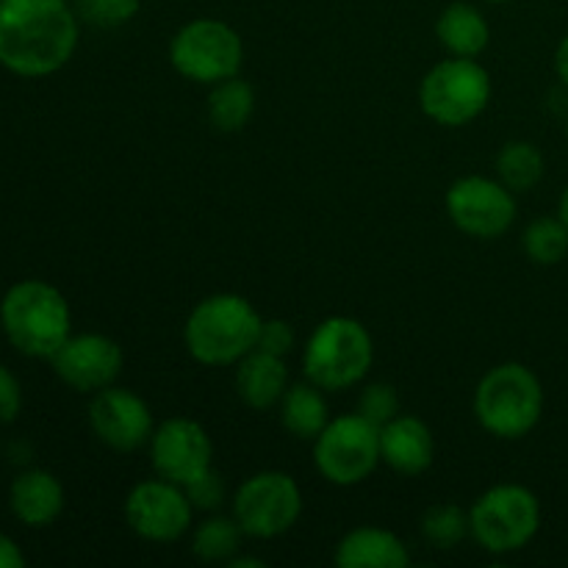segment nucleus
Segmentation results:
<instances>
[{"label": "nucleus", "mask_w": 568, "mask_h": 568, "mask_svg": "<svg viewBox=\"0 0 568 568\" xmlns=\"http://www.w3.org/2000/svg\"><path fill=\"white\" fill-rule=\"evenodd\" d=\"M81 26L67 0H0V67L20 78L64 70Z\"/></svg>", "instance_id": "obj_1"}, {"label": "nucleus", "mask_w": 568, "mask_h": 568, "mask_svg": "<svg viewBox=\"0 0 568 568\" xmlns=\"http://www.w3.org/2000/svg\"><path fill=\"white\" fill-rule=\"evenodd\" d=\"M264 316L247 297L233 292L200 300L183 325L186 353L203 366H233L258 347Z\"/></svg>", "instance_id": "obj_2"}, {"label": "nucleus", "mask_w": 568, "mask_h": 568, "mask_svg": "<svg viewBox=\"0 0 568 568\" xmlns=\"http://www.w3.org/2000/svg\"><path fill=\"white\" fill-rule=\"evenodd\" d=\"M0 331L17 353L50 361L72 336L70 303L53 283L17 281L0 300Z\"/></svg>", "instance_id": "obj_3"}, {"label": "nucleus", "mask_w": 568, "mask_h": 568, "mask_svg": "<svg viewBox=\"0 0 568 568\" xmlns=\"http://www.w3.org/2000/svg\"><path fill=\"white\" fill-rule=\"evenodd\" d=\"M475 419L494 438L519 442L530 436L544 416V386L525 364H499L475 388Z\"/></svg>", "instance_id": "obj_4"}, {"label": "nucleus", "mask_w": 568, "mask_h": 568, "mask_svg": "<svg viewBox=\"0 0 568 568\" xmlns=\"http://www.w3.org/2000/svg\"><path fill=\"white\" fill-rule=\"evenodd\" d=\"M375 364V342L364 322L353 316H327L308 336L303 349L305 381L325 392H344L364 381Z\"/></svg>", "instance_id": "obj_5"}, {"label": "nucleus", "mask_w": 568, "mask_h": 568, "mask_svg": "<svg viewBox=\"0 0 568 568\" xmlns=\"http://www.w3.org/2000/svg\"><path fill=\"white\" fill-rule=\"evenodd\" d=\"M541 530V503L519 483H499L469 508V536L491 555L525 549Z\"/></svg>", "instance_id": "obj_6"}, {"label": "nucleus", "mask_w": 568, "mask_h": 568, "mask_svg": "<svg viewBox=\"0 0 568 568\" xmlns=\"http://www.w3.org/2000/svg\"><path fill=\"white\" fill-rule=\"evenodd\" d=\"M491 103V75L477 59L449 55L427 70L419 83V105L427 120L444 128L475 122Z\"/></svg>", "instance_id": "obj_7"}, {"label": "nucleus", "mask_w": 568, "mask_h": 568, "mask_svg": "<svg viewBox=\"0 0 568 568\" xmlns=\"http://www.w3.org/2000/svg\"><path fill=\"white\" fill-rule=\"evenodd\" d=\"M314 464L327 483L353 488L375 475L381 458V427L361 414H342L314 438Z\"/></svg>", "instance_id": "obj_8"}, {"label": "nucleus", "mask_w": 568, "mask_h": 568, "mask_svg": "<svg viewBox=\"0 0 568 568\" xmlns=\"http://www.w3.org/2000/svg\"><path fill=\"white\" fill-rule=\"evenodd\" d=\"M170 64L178 75L194 83H214L239 75L244 64V42L239 31L214 17L186 22L170 42Z\"/></svg>", "instance_id": "obj_9"}, {"label": "nucleus", "mask_w": 568, "mask_h": 568, "mask_svg": "<svg viewBox=\"0 0 568 568\" xmlns=\"http://www.w3.org/2000/svg\"><path fill=\"white\" fill-rule=\"evenodd\" d=\"M303 516V491L286 471L266 469L247 477L233 494V519L250 538L283 536Z\"/></svg>", "instance_id": "obj_10"}, {"label": "nucleus", "mask_w": 568, "mask_h": 568, "mask_svg": "<svg viewBox=\"0 0 568 568\" xmlns=\"http://www.w3.org/2000/svg\"><path fill=\"white\" fill-rule=\"evenodd\" d=\"M447 214L471 239H499L516 222V192L499 178L464 175L447 189Z\"/></svg>", "instance_id": "obj_11"}, {"label": "nucleus", "mask_w": 568, "mask_h": 568, "mask_svg": "<svg viewBox=\"0 0 568 568\" xmlns=\"http://www.w3.org/2000/svg\"><path fill=\"white\" fill-rule=\"evenodd\" d=\"M125 521L139 538L153 544H172L192 530L194 505L186 488L178 483L155 480L136 483L125 497Z\"/></svg>", "instance_id": "obj_12"}, {"label": "nucleus", "mask_w": 568, "mask_h": 568, "mask_svg": "<svg viewBox=\"0 0 568 568\" xmlns=\"http://www.w3.org/2000/svg\"><path fill=\"white\" fill-rule=\"evenodd\" d=\"M148 447L155 475L178 486H189L214 464V442L209 430L189 416L161 422Z\"/></svg>", "instance_id": "obj_13"}, {"label": "nucleus", "mask_w": 568, "mask_h": 568, "mask_svg": "<svg viewBox=\"0 0 568 568\" xmlns=\"http://www.w3.org/2000/svg\"><path fill=\"white\" fill-rule=\"evenodd\" d=\"M89 427L100 444L116 453H136L153 438V410L136 392L122 386L100 388L89 399Z\"/></svg>", "instance_id": "obj_14"}, {"label": "nucleus", "mask_w": 568, "mask_h": 568, "mask_svg": "<svg viewBox=\"0 0 568 568\" xmlns=\"http://www.w3.org/2000/svg\"><path fill=\"white\" fill-rule=\"evenodd\" d=\"M55 377L72 392L94 394L114 386L125 366V353L105 333H72L50 358Z\"/></svg>", "instance_id": "obj_15"}, {"label": "nucleus", "mask_w": 568, "mask_h": 568, "mask_svg": "<svg viewBox=\"0 0 568 568\" xmlns=\"http://www.w3.org/2000/svg\"><path fill=\"white\" fill-rule=\"evenodd\" d=\"M381 458L388 469L399 475H422L436 460V438L433 430L410 414H397L381 427Z\"/></svg>", "instance_id": "obj_16"}, {"label": "nucleus", "mask_w": 568, "mask_h": 568, "mask_svg": "<svg viewBox=\"0 0 568 568\" xmlns=\"http://www.w3.org/2000/svg\"><path fill=\"white\" fill-rule=\"evenodd\" d=\"M67 494L59 477L48 469H26L11 480L9 508L20 525L42 530L64 514Z\"/></svg>", "instance_id": "obj_17"}, {"label": "nucleus", "mask_w": 568, "mask_h": 568, "mask_svg": "<svg viewBox=\"0 0 568 568\" xmlns=\"http://www.w3.org/2000/svg\"><path fill=\"white\" fill-rule=\"evenodd\" d=\"M333 560L342 568H408L410 552L397 532L364 525L344 532Z\"/></svg>", "instance_id": "obj_18"}, {"label": "nucleus", "mask_w": 568, "mask_h": 568, "mask_svg": "<svg viewBox=\"0 0 568 568\" xmlns=\"http://www.w3.org/2000/svg\"><path fill=\"white\" fill-rule=\"evenodd\" d=\"M288 388L286 358L253 349L236 364V392L253 410H270L281 405Z\"/></svg>", "instance_id": "obj_19"}, {"label": "nucleus", "mask_w": 568, "mask_h": 568, "mask_svg": "<svg viewBox=\"0 0 568 568\" xmlns=\"http://www.w3.org/2000/svg\"><path fill=\"white\" fill-rule=\"evenodd\" d=\"M436 37L449 55L477 59L491 42V26L477 6L449 3L436 20Z\"/></svg>", "instance_id": "obj_20"}, {"label": "nucleus", "mask_w": 568, "mask_h": 568, "mask_svg": "<svg viewBox=\"0 0 568 568\" xmlns=\"http://www.w3.org/2000/svg\"><path fill=\"white\" fill-rule=\"evenodd\" d=\"M277 408H281V425L300 442H314L333 419L325 388L311 381L288 386Z\"/></svg>", "instance_id": "obj_21"}, {"label": "nucleus", "mask_w": 568, "mask_h": 568, "mask_svg": "<svg viewBox=\"0 0 568 568\" xmlns=\"http://www.w3.org/2000/svg\"><path fill=\"white\" fill-rule=\"evenodd\" d=\"M255 114V89L233 75L214 83L209 94V122L220 133H239Z\"/></svg>", "instance_id": "obj_22"}, {"label": "nucleus", "mask_w": 568, "mask_h": 568, "mask_svg": "<svg viewBox=\"0 0 568 568\" xmlns=\"http://www.w3.org/2000/svg\"><path fill=\"white\" fill-rule=\"evenodd\" d=\"M547 170L544 153L527 139H514L505 142L497 153V178L510 189V192H530L538 186Z\"/></svg>", "instance_id": "obj_23"}, {"label": "nucleus", "mask_w": 568, "mask_h": 568, "mask_svg": "<svg viewBox=\"0 0 568 568\" xmlns=\"http://www.w3.org/2000/svg\"><path fill=\"white\" fill-rule=\"evenodd\" d=\"M242 538L244 530L233 519V514H211L209 519H203L194 527L192 552L194 558L205 560V564H231L239 555V549H242Z\"/></svg>", "instance_id": "obj_24"}, {"label": "nucleus", "mask_w": 568, "mask_h": 568, "mask_svg": "<svg viewBox=\"0 0 568 568\" xmlns=\"http://www.w3.org/2000/svg\"><path fill=\"white\" fill-rule=\"evenodd\" d=\"M521 247L532 264H560L568 255V225L560 216H538L525 227Z\"/></svg>", "instance_id": "obj_25"}, {"label": "nucleus", "mask_w": 568, "mask_h": 568, "mask_svg": "<svg viewBox=\"0 0 568 568\" xmlns=\"http://www.w3.org/2000/svg\"><path fill=\"white\" fill-rule=\"evenodd\" d=\"M419 530L433 549H455L469 536V510L455 503H438L422 514Z\"/></svg>", "instance_id": "obj_26"}, {"label": "nucleus", "mask_w": 568, "mask_h": 568, "mask_svg": "<svg viewBox=\"0 0 568 568\" xmlns=\"http://www.w3.org/2000/svg\"><path fill=\"white\" fill-rule=\"evenodd\" d=\"M81 14L98 28H120L142 9V0H78Z\"/></svg>", "instance_id": "obj_27"}, {"label": "nucleus", "mask_w": 568, "mask_h": 568, "mask_svg": "<svg viewBox=\"0 0 568 568\" xmlns=\"http://www.w3.org/2000/svg\"><path fill=\"white\" fill-rule=\"evenodd\" d=\"M358 414L366 416L369 422H375L377 427L392 422L394 416L399 414L397 388L388 386V383H372V386H366L364 394H361Z\"/></svg>", "instance_id": "obj_28"}, {"label": "nucleus", "mask_w": 568, "mask_h": 568, "mask_svg": "<svg viewBox=\"0 0 568 568\" xmlns=\"http://www.w3.org/2000/svg\"><path fill=\"white\" fill-rule=\"evenodd\" d=\"M186 488L189 499H192L194 510H205V514H216L220 510V505L225 503V483H222V477L216 475L214 466H211L209 471H203V475L197 477V480H192Z\"/></svg>", "instance_id": "obj_29"}, {"label": "nucleus", "mask_w": 568, "mask_h": 568, "mask_svg": "<svg viewBox=\"0 0 568 568\" xmlns=\"http://www.w3.org/2000/svg\"><path fill=\"white\" fill-rule=\"evenodd\" d=\"M255 349H264V353L286 358V355L294 349L292 325L283 320H264V325H261V333H258V347Z\"/></svg>", "instance_id": "obj_30"}, {"label": "nucleus", "mask_w": 568, "mask_h": 568, "mask_svg": "<svg viewBox=\"0 0 568 568\" xmlns=\"http://www.w3.org/2000/svg\"><path fill=\"white\" fill-rule=\"evenodd\" d=\"M22 410V386L9 366L0 364V425H11Z\"/></svg>", "instance_id": "obj_31"}, {"label": "nucleus", "mask_w": 568, "mask_h": 568, "mask_svg": "<svg viewBox=\"0 0 568 568\" xmlns=\"http://www.w3.org/2000/svg\"><path fill=\"white\" fill-rule=\"evenodd\" d=\"M26 566V555H22L20 544L11 536L0 532V568H22Z\"/></svg>", "instance_id": "obj_32"}, {"label": "nucleus", "mask_w": 568, "mask_h": 568, "mask_svg": "<svg viewBox=\"0 0 568 568\" xmlns=\"http://www.w3.org/2000/svg\"><path fill=\"white\" fill-rule=\"evenodd\" d=\"M555 72H558L560 83L568 89V33L560 39L558 50H555Z\"/></svg>", "instance_id": "obj_33"}, {"label": "nucleus", "mask_w": 568, "mask_h": 568, "mask_svg": "<svg viewBox=\"0 0 568 568\" xmlns=\"http://www.w3.org/2000/svg\"><path fill=\"white\" fill-rule=\"evenodd\" d=\"M231 568H264V560H258V558H233L231 564H227Z\"/></svg>", "instance_id": "obj_34"}, {"label": "nucleus", "mask_w": 568, "mask_h": 568, "mask_svg": "<svg viewBox=\"0 0 568 568\" xmlns=\"http://www.w3.org/2000/svg\"><path fill=\"white\" fill-rule=\"evenodd\" d=\"M558 216L568 225V186L564 189V194H560V205H558Z\"/></svg>", "instance_id": "obj_35"}, {"label": "nucleus", "mask_w": 568, "mask_h": 568, "mask_svg": "<svg viewBox=\"0 0 568 568\" xmlns=\"http://www.w3.org/2000/svg\"><path fill=\"white\" fill-rule=\"evenodd\" d=\"M486 3H510V0H486Z\"/></svg>", "instance_id": "obj_36"}, {"label": "nucleus", "mask_w": 568, "mask_h": 568, "mask_svg": "<svg viewBox=\"0 0 568 568\" xmlns=\"http://www.w3.org/2000/svg\"><path fill=\"white\" fill-rule=\"evenodd\" d=\"M566 142H568V125H566Z\"/></svg>", "instance_id": "obj_37"}]
</instances>
